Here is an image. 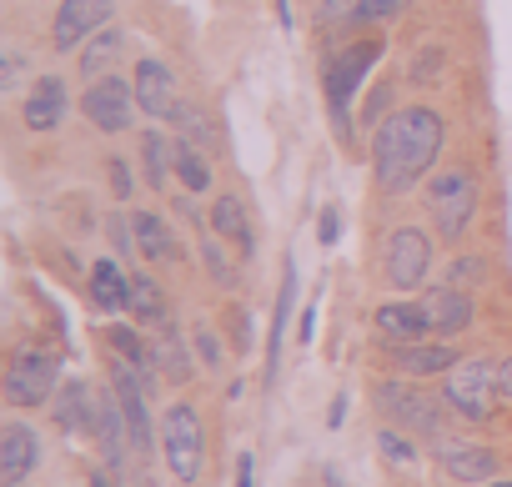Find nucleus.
<instances>
[{
	"mask_svg": "<svg viewBox=\"0 0 512 487\" xmlns=\"http://www.w3.org/2000/svg\"><path fill=\"white\" fill-rule=\"evenodd\" d=\"M377 407L402 422V432H422V437H442V412L437 402H427L422 392H412L407 382H382L377 387Z\"/></svg>",
	"mask_w": 512,
	"mask_h": 487,
	"instance_id": "9",
	"label": "nucleus"
},
{
	"mask_svg": "<svg viewBox=\"0 0 512 487\" xmlns=\"http://www.w3.org/2000/svg\"><path fill=\"white\" fill-rule=\"evenodd\" d=\"M497 397H502V402H512V357H502V362H497Z\"/></svg>",
	"mask_w": 512,
	"mask_h": 487,
	"instance_id": "36",
	"label": "nucleus"
},
{
	"mask_svg": "<svg viewBox=\"0 0 512 487\" xmlns=\"http://www.w3.org/2000/svg\"><path fill=\"white\" fill-rule=\"evenodd\" d=\"M392 357H397V367H402V377H447L462 357L437 337V342H412V347H392Z\"/></svg>",
	"mask_w": 512,
	"mask_h": 487,
	"instance_id": "17",
	"label": "nucleus"
},
{
	"mask_svg": "<svg viewBox=\"0 0 512 487\" xmlns=\"http://www.w3.org/2000/svg\"><path fill=\"white\" fill-rule=\"evenodd\" d=\"M111 392H116V402H121V412H126V427H131V447L136 452H151V412H146V382L116 357V367H111Z\"/></svg>",
	"mask_w": 512,
	"mask_h": 487,
	"instance_id": "13",
	"label": "nucleus"
},
{
	"mask_svg": "<svg viewBox=\"0 0 512 487\" xmlns=\"http://www.w3.org/2000/svg\"><path fill=\"white\" fill-rule=\"evenodd\" d=\"M201 257H206V267H211V277L221 282V287H231V267H226V257L211 247V241H201Z\"/></svg>",
	"mask_w": 512,
	"mask_h": 487,
	"instance_id": "32",
	"label": "nucleus"
},
{
	"mask_svg": "<svg viewBox=\"0 0 512 487\" xmlns=\"http://www.w3.org/2000/svg\"><path fill=\"white\" fill-rule=\"evenodd\" d=\"M482 487H512V477H502V482H482Z\"/></svg>",
	"mask_w": 512,
	"mask_h": 487,
	"instance_id": "39",
	"label": "nucleus"
},
{
	"mask_svg": "<svg viewBox=\"0 0 512 487\" xmlns=\"http://www.w3.org/2000/svg\"><path fill=\"white\" fill-rule=\"evenodd\" d=\"M317 236H322V241H337V211H332V206L322 211V221H317Z\"/></svg>",
	"mask_w": 512,
	"mask_h": 487,
	"instance_id": "37",
	"label": "nucleus"
},
{
	"mask_svg": "<svg viewBox=\"0 0 512 487\" xmlns=\"http://www.w3.org/2000/svg\"><path fill=\"white\" fill-rule=\"evenodd\" d=\"M422 307H427V322H432V337H462L467 327H472V297L462 292V287H432L427 297H422Z\"/></svg>",
	"mask_w": 512,
	"mask_h": 487,
	"instance_id": "15",
	"label": "nucleus"
},
{
	"mask_svg": "<svg viewBox=\"0 0 512 487\" xmlns=\"http://www.w3.org/2000/svg\"><path fill=\"white\" fill-rule=\"evenodd\" d=\"M377 447H382V457H387L392 467H412V462H417V447H412L407 432H397V427H382V432H377Z\"/></svg>",
	"mask_w": 512,
	"mask_h": 487,
	"instance_id": "29",
	"label": "nucleus"
},
{
	"mask_svg": "<svg viewBox=\"0 0 512 487\" xmlns=\"http://www.w3.org/2000/svg\"><path fill=\"white\" fill-rule=\"evenodd\" d=\"M106 21H111V0H66V6L56 11L51 41H56V51H76L96 31H106Z\"/></svg>",
	"mask_w": 512,
	"mask_h": 487,
	"instance_id": "11",
	"label": "nucleus"
},
{
	"mask_svg": "<svg viewBox=\"0 0 512 487\" xmlns=\"http://www.w3.org/2000/svg\"><path fill=\"white\" fill-rule=\"evenodd\" d=\"M41 462V437L26 422H6L0 427V487H21Z\"/></svg>",
	"mask_w": 512,
	"mask_h": 487,
	"instance_id": "12",
	"label": "nucleus"
},
{
	"mask_svg": "<svg viewBox=\"0 0 512 487\" xmlns=\"http://www.w3.org/2000/svg\"><path fill=\"white\" fill-rule=\"evenodd\" d=\"M56 422L76 437H96V397L86 382H66L56 397Z\"/></svg>",
	"mask_w": 512,
	"mask_h": 487,
	"instance_id": "19",
	"label": "nucleus"
},
{
	"mask_svg": "<svg viewBox=\"0 0 512 487\" xmlns=\"http://www.w3.org/2000/svg\"><path fill=\"white\" fill-rule=\"evenodd\" d=\"M442 402L462 417V422H487L497 412V367H487L482 357H462L447 377H442Z\"/></svg>",
	"mask_w": 512,
	"mask_h": 487,
	"instance_id": "3",
	"label": "nucleus"
},
{
	"mask_svg": "<svg viewBox=\"0 0 512 487\" xmlns=\"http://www.w3.org/2000/svg\"><path fill=\"white\" fill-rule=\"evenodd\" d=\"M377 332L392 347H412V342L432 337V322H427V307L422 302H382L377 307Z\"/></svg>",
	"mask_w": 512,
	"mask_h": 487,
	"instance_id": "16",
	"label": "nucleus"
},
{
	"mask_svg": "<svg viewBox=\"0 0 512 487\" xmlns=\"http://www.w3.org/2000/svg\"><path fill=\"white\" fill-rule=\"evenodd\" d=\"M211 226H216L221 236L236 241L241 257H251V226H246V206H241V196H216V206H211Z\"/></svg>",
	"mask_w": 512,
	"mask_h": 487,
	"instance_id": "24",
	"label": "nucleus"
},
{
	"mask_svg": "<svg viewBox=\"0 0 512 487\" xmlns=\"http://www.w3.org/2000/svg\"><path fill=\"white\" fill-rule=\"evenodd\" d=\"M141 156H146V176H151V186H166V181H171V171H176V146H171L161 131H146Z\"/></svg>",
	"mask_w": 512,
	"mask_h": 487,
	"instance_id": "26",
	"label": "nucleus"
},
{
	"mask_svg": "<svg viewBox=\"0 0 512 487\" xmlns=\"http://www.w3.org/2000/svg\"><path fill=\"white\" fill-rule=\"evenodd\" d=\"M121 46H126L121 31H96V36L86 41V51H81V71H86V76H101V66H111V61L121 56Z\"/></svg>",
	"mask_w": 512,
	"mask_h": 487,
	"instance_id": "27",
	"label": "nucleus"
},
{
	"mask_svg": "<svg viewBox=\"0 0 512 487\" xmlns=\"http://www.w3.org/2000/svg\"><path fill=\"white\" fill-rule=\"evenodd\" d=\"M136 106L151 116V121H176L181 116V96H176V76L166 61L146 56L136 66Z\"/></svg>",
	"mask_w": 512,
	"mask_h": 487,
	"instance_id": "10",
	"label": "nucleus"
},
{
	"mask_svg": "<svg viewBox=\"0 0 512 487\" xmlns=\"http://www.w3.org/2000/svg\"><path fill=\"white\" fill-rule=\"evenodd\" d=\"M161 452H166V467L181 477V482H201V467H206V427H201V412L191 402H171L166 417H161Z\"/></svg>",
	"mask_w": 512,
	"mask_h": 487,
	"instance_id": "2",
	"label": "nucleus"
},
{
	"mask_svg": "<svg viewBox=\"0 0 512 487\" xmlns=\"http://www.w3.org/2000/svg\"><path fill=\"white\" fill-rule=\"evenodd\" d=\"M176 176H181L191 191H206V186H211V161H206L191 141H176Z\"/></svg>",
	"mask_w": 512,
	"mask_h": 487,
	"instance_id": "28",
	"label": "nucleus"
},
{
	"mask_svg": "<svg viewBox=\"0 0 512 487\" xmlns=\"http://www.w3.org/2000/svg\"><path fill=\"white\" fill-rule=\"evenodd\" d=\"M136 487H151V482H146V477H141V482H136Z\"/></svg>",
	"mask_w": 512,
	"mask_h": 487,
	"instance_id": "40",
	"label": "nucleus"
},
{
	"mask_svg": "<svg viewBox=\"0 0 512 487\" xmlns=\"http://www.w3.org/2000/svg\"><path fill=\"white\" fill-rule=\"evenodd\" d=\"M21 71H26L21 51H16V46H6V71H0V91H11V86L21 81Z\"/></svg>",
	"mask_w": 512,
	"mask_h": 487,
	"instance_id": "33",
	"label": "nucleus"
},
{
	"mask_svg": "<svg viewBox=\"0 0 512 487\" xmlns=\"http://www.w3.org/2000/svg\"><path fill=\"white\" fill-rule=\"evenodd\" d=\"M66 121V86L56 76H41L26 96V126L31 131H56Z\"/></svg>",
	"mask_w": 512,
	"mask_h": 487,
	"instance_id": "18",
	"label": "nucleus"
},
{
	"mask_svg": "<svg viewBox=\"0 0 512 487\" xmlns=\"http://www.w3.org/2000/svg\"><path fill=\"white\" fill-rule=\"evenodd\" d=\"M442 136H447V121L432 111V106H402L397 116H387L372 136V171H377V186L387 196H402L412 191L437 151H442Z\"/></svg>",
	"mask_w": 512,
	"mask_h": 487,
	"instance_id": "1",
	"label": "nucleus"
},
{
	"mask_svg": "<svg viewBox=\"0 0 512 487\" xmlns=\"http://www.w3.org/2000/svg\"><path fill=\"white\" fill-rule=\"evenodd\" d=\"M91 302H96L101 312H126V302H131V277H126L111 257H101V262L91 267Z\"/></svg>",
	"mask_w": 512,
	"mask_h": 487,
	"instance_id": "20",
	"label": "nucleus"
},
{
	"mask_svg": "<svg viewBox=\"0 0 512 487\" xmlns=\"http://www.w3.org/2000/svg\"><path fill=\"white\" fill-rule=\"evenodd\" d=\"M447 282L462 287V292H467V287H482V282H487V262H482V257H457L452 272H447Z\"/></svg>",
	"mask_w": 512,
	"mask_h": 487,
	"instance_id": "31",
	"label": "nucleus"
},
{
	"mask_svg": "<svg viewBox=\"0 0 512 487\" xmlns=\"http://www.w3.org/2000/svg\"><path fill=\"white\" fill-rule=\"evenodd\" d=\"M106 166H111V191L126 201V196H131V171H126V161L116 156V161H106Z\"/></svg>",
	"mask_w": 512,
	"mask_h": 487,
	"instance_id": "35",
	"label": "nucleus"
},
{
	"mask_svg": "<svg viewBox=\"0 0 512 487\" xmlns=\"http://www.w3.org/2000/svg\"><path fill=\"white\" fill-rule=\"evenodd\" d=\"M407 6H412V0H357L352 16H357V21H397Z\"/></svg>",
	"mask_w": 512,
	"mask_h": 487,
	"instance_id": "30",
	"label": "nucleus"
},
{
	"mask_svg": "<svg viewBox=\"0 0 512 487\" xmlns=\"http://www.w3.org/2000/svg\"><path fill=\"white\" fill-rule=\"evenodd\" d=\"M292 302H297V267L287 262V282H282V297H277V317H272V342H267V387L277 382V367H282V332H287Z\"/></svg>",
	"mask_w": 512,
	"mask_h": 487,
	"instance_id": "22",
	"label": "nucleus"
},
{
	"mask_svg": "<svg viewBox=\"0 0 512 487\" xmlns=\"http://www.w3.org/2000/svg\"><path fill=\"white\" fill-rule=\"evenodd\" d=\"M81 111L96 131L116 136L131 126V111H136V81H121V76H96L81 96Z\"/></svg>",
	"mask_w": 512,
	"mask_h": 487,
	"instance_id": "6",
	"label": "nucleus"
},
{
	"mask_svg": "<svg viewBox=\"0 0 512 487\" xmlns=\"http://www.w3.org/2000/svg\"><path fill=\"white\" fill-rule=\"evenodd\" d=\"M427 267H432V241H427V231H417V226H402V231H392V236H387V252H382L387 287H397V292H407V287H422Z\"/></svg>",
	"mask_w": 512,
	"mask_h": 487,
	"instance_id": "7",
	"label": "nucleus"
},
{
	"mask_svg": "<svg viewBox=\"0 0 512 487\" xmlns=\"http://www.w3.org/2000/svg\"><path fill=\"white\" fill-rule=\"evenodd\" d=\"M251 467H256V462L241 452V462H236V487H251Z\"/></svg>",
	"mask_w": 512,
	"mask_h": 487,
	"instance_id": "38",
	"label": "nucleus"
},
{
	"mask_svg": "<svg viewBox=\"0 0 512 487\" xmlns=\"http://www.w3.org/2000/svg\"><path fill=\"white\" fill-rule=\"evenodd\" d=\"M61 387V357L51 347H21L6 367V402L11 407H41Z\"/></svg>",
	"mask_w": 512,
	"mask_h": 487,
	"instance_id": "5",
	"label": "nucleus"
},
{
	"mask_svg": "<svg viewBox=\"0 0 512 487\" xmlns=\"http://www.w3.org/2000/svg\"><path fill=\"white\" fill-rule=\"evenodd\" d=\"M151 352H156V367H161V377H166V382H176V387H181V382H191V357H186L181 332H176V322H171V317L156 327Z\"/></svg>",
	"mask_w": 512,
	"mask_h": 487,
	"instance_id": "21",
	"label": "nucleus"
},
{
	"mask_svg": "<svg viewBox=\"0 0 512 487\" xmlns=\"http://www.w3.org/2000/svg\"><path fill=\"white\" fill-rule=\"evenodd\" d=\"M131 226H136V252H141L146 262H171V257H176V241H171V231L161 226V216L136 211Z\"/></svg>",
	"mask_w": 512,
	"mask_h": 487,
	"instance_id": "23",
	"label": "nucleus"
},
{
	"mask_svg": "<svg viewBox=\"0 0 512 487\" xmlns=\"http://www.w3.org/2000/svg\"><path fill=\"white\" fill-rule=\"evenodd\" d=\"M427 211H432V226L442 231V241H457L472 226V216H477V181H472V171L447 166L442 176H432Z\"/></svg>",
	"mask_w": 512,
	"mask_h": 487,
	"instance_id": "4",
	"label": "nucleus"
},
{
	"mask_svg": "<svg viewBox=\"0 0 512 487\" xmlns=\"http://www.w3.org/2000/svg\"><path fill=\"white\" fill-rule=\"evenodd\" d=\"M196 352H201V362H206V367H221V342H216L206 327L196 332Z\"/></svg>",
	"mask_w": 512,
	"mask_h": 487,
	"instance_id": "34",
	"label": "nucleus"
},
{
	"mask_svg": "<svg viewBox=\"0 0 512 487\" xmlns=\"http://www.w3.org/2000/svg\"><path fill=\"white\" fill-rule=\"evenodd\" d=\"M377 61H382V41H357V46H347L342 56L327 61L322 86H327V101H332L337 121H347V101H352V91L367 81V71H372Z\"/></svg>",
	"mask_w": 512,
	"mask_h": 487,
	"instance_id": "8",
	"label": "nucleus"
},
{
	"mask_svg": "<svg viewBox=\"0 0 512 487\" xmlns=\"http://www.w3.org/2000/svg\"><path fill=\"white\" fill-rule=\"evenodd\" d=\"M126 312L136 317V322H151V327H161L166 322V302H161V287L151 282V277H131V302H126Z\"/></svg>",
	"mask_w": 512,
	"mask_h": 487,
	"instance_id": "25",
	"label": "nucleus"
},
{
	"mask_svg": "<svg viewBox=\"0 0 512 487\" xmlns=\"http://www.w3.org/2000/svg\"><path fill=\"white\" fill-rule=\"evenodd\" d=\"M437 462L462 487H482L497 472V452L492 447H477V442H447V437H437Z\"/></svg>",
	"mask_w": 512,
	"mask_h": 487,
	"instance_id": "14",
	"label": "nucleus"
}]
</instances>
